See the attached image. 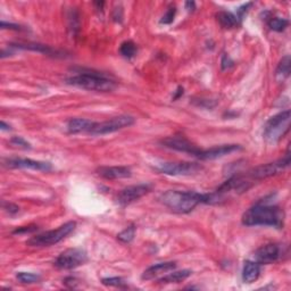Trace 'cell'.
Returning a JSON list of instances; mask_svg holds the SVG:
<instances>
[{"mask_svg":"<svg viewBox=\"0 0 291 291\" xmlns=\"http://www.w3.org/2000/svg\"><path fill=\"white\" fill-rule=\"evenodd\" d=\"M242 224L246 226H274L280 229L285 224V212L280 207L258 203L242 215Z\"/></svg>","mask_w":291,"mask_h":291,"instance_id":"1","label":"cell"},{"mask_svg":"<svg viewBox=\"0 0 291 291\" xmlns=\"http://www.w3.org/2000/svg\"><path fill=\"white\" fill-rule=\"evenodd\" d=\"M77 75L66 78V83L77 88L97 92H111L115 90L116 83L111 77L90 70H78Z\"/></svg>","mask_w":291,"mask_h":291,"instance_id":"2","label":"cell"},{"mask_svg":"<svg viewBox=\"0 0 291 291\" xmlns=\"http://www.w3.org/2000/svg\"><path fill=\"white\" fill-rule=\"evenodd\" d=\"M165 206L178 213H189L199 204L205 203V194L195 191L170 190L160 196Z\"/></svg>","mask_w":291,"mask_h":291,"instance_id":"3","label":"cell"},{"mask_svg":"<svg viewBox=\"0 0 291 291\" xmlns=\"http://www.w3.org/2000/svg\"><path fill=\"white\" fill-rule=\"evenodd\" d=\"M291 113L289 109L279 113L266 122L263 137L269 145H275L280 141L290 129Z\"/></svg>","mask_w":291,"mask_h":291,"instance_id":"4","label":"cell"},{"mask_svg":"<svg viewBox=\"0 0 291 291\" xmlns=\"http://www.w3.org/2000/svg\"><path fill=\"white\" fill-rule=\"evenodd\" d=\"M76 223L75 222H68L63 224L56 230H50L47 232H43L41 234L35 235L26 241V245L31 247H48L53 246L55 243H58L62 240H64L69 234L75 230Z\"/></svg>","mask_w":291,"mask_h":291,"instance_id":"5","label":"cell"},{"mask_svg":"<svg viewBox=\"0 0 291 291\" xmlns=\"http://www.w3.org/2000/svg\"><path fill=\"white\" fill-rule=\"evenodd\" d=\"M291 163V155H290V148H288L286 155L282 157L281 159L277 160L274 163H269L264 165H259L257 167H254L253 170L248 172L247 176L251 180H263L270 176L277 175L279 173L286 170L287 167H289Z\"/></svg>","mask_w":291,"mask_h":291,"instance_id":"6","label":"cell"},{"mask_svg":"<svg viewBox=\"0 0 291 291\" xmlns=\"http://www.w3.org/2000/svg\"><path fill=\"white\" fill-rule=\"evenodd\" d=\"M133 124H135V117L130 115H120L113 117L111 120L100 122V123L94 122L93 127L90 130L89 133L93 136H104L108 135V133L116 132L122 129L129 128Z\"/></svg>","mask_w":291,"mask_h":291,"instance_id":"7","label":"cell"},{"mask_svg":"<svg viewBox=\"0 0 291 291\" xmlns=\"http://www.w3.org/2000/svg\"><path fill=\"white\" fill-rule=\"evenodd\" d=\"M88 261V255L81 248L66 249L56 258L54 265L60 270H72L83 265Z\"/></svg>","mask_w":291,"mask_h":291,"instance_id":"8","label":"cell"},{"mask_svg":"<svg viewBox=\"0 0 291 291\" xmlns=\"http://www.w3.org/2000/svg\"><path fill=\"white\" fill-rule=\"evenodd\" d=\"M202 166L197 163H190V162H165L157 164L155 166V170L159 173L173 176H187V175H194L202 170Z\"/></svg>","mask_w":291,"mask_h":291,"instance_id":"9","label":"cell"},{"mask_svg":"<svg viewBox=\"0 0 291 291\" xmlns=\"http://www.w3.org/2000/svg\"><path fill=\"white\" fill-rule=\"evenodd\" d=\"M162 145L164 147L172 150H176L180 152H186V154H190L192 156L197 157L202 149H199L197 146L194 145L191 141H189L184 137L174 136V137H167L162 140Z\"/></svg>","mask_w":291,"mask_h":291,"instance_id":"10","label":"cell"},{"mask_svg":"<svg viewBox=\"0 0 291 291\" xmlns=\"http://www.w3.org/2000/svg\"><path fill=\"white\" fill-rule=\"evenodd\" d=\"M151 190L150 184H137L130 186L122 190L117 196V203L122 206H127L130 204L137 202L138 199L143 198L144 196L149 194Z\"/></svg>","mask_w":291,"mask_h":291,"instance_id":"11","label":"cell"},{"mask_svg":"<svg viewBox=\"0 0 291 291\" xmlns=\"http://www.w3.org/2000/svg\"><path fill=\"white\" fill-rule=\"evenodd\" d=\"M5 165L9 168H27V170L49 172L53 170L52 164L41 160H33L30 158H9L5 162Z\"/></svg>","mask_w":291,"mask_h":291,"instance_id":"12","label":"cell"},{"mask_svg":"<svg viewBox=\"0 0 291 291\" xmlns=\"http://www.w3.org/2000/svg\"><path fill=\"white\" fill-rule=\"evenodd\" d=\"M241 147L239 145H222V146H216V147H212L210 149H205V150H200L198 154V158L203 160H212V159H218L224 157L226 155L234 152L237 150H240Z\"/></svg>","mask_w":291,"mask_h":291,"instance_id":"13","label":"cell"},{"mask_svg":"<svg viewBox=\"0 0 291 291\" xmlns=\"http://www.w3.org/2000/svg\"><path fill=\"white\" fill-rule=\"evenodd\" d=\"M281 256L280 247L275 243H269V245L262 246L255 253V259L258 264H272L277 262Z\"/></svg>","mask_w":291,"mask_h":291,"instance_id":"14","label":"cell"},{"mask_svg":"<svg viewBox=\"0 0 291 291\" xmlns=\"http://www.w3.org/2000/svg\"><path fill=\"white\" fill-rule=\"evenodd\" d=\"M175 267H176V264L174 262L159 263V264L148 267V269L143 273V275H141V279L146 281H149V280H154V279H157V278H162L165 274L172 272Z\"/></svg>","mask_w":291,"mask_h":291,"instance_id":"15","label":"cell"},{"mask_svg":"<svg viewBox=\"0 0 291 291\" xmlns=\"http://www.w3.org/2000/svg\"><path fill=\"white\" fill-rule=\"evenodd\" d=\"M98 175L106 180H117L130 178L132 174L130 167L127 166H101L97 170Z\"/></svg>","mask_w":291,"mask_h":291,"instance_id":"16","label":"cell"},{"mask_svg":"<svg viewBox=\"0 0 291 291\" xmlns=\"http://www.w3.org/2000/svg\"><path fill=\"white\" fill-rule=\"evenodd\" d=\"M11 48H18L23 50H31V52H38L41 54H46L48 56H54V57H62L63 53L60 50L54 49L50 46L41 45V43H33V42H27V43H13L10 45Z\"/></svg>","mask_w":291,"mask_h":291,"instance_id":"17","label":"cell"},{"mask_svg":"<svg viewBox=\"0 0 291 291\" xmlns=\"http://www.w3.org/2000/svg\"><path fill=\"white\" fill-rule=\"evenodd\" d=\"M261 274V264L257 262L247 261L242 270V280L245 283H253L257 280Z\"/></svg>","mask_w":291,"mask_h":291,"instance_id":"18","label":"cell"},{"mask_svg":"<svg viewBox=\"0 0 291 291\" xmlns=\"http://www.w3.org/2000/svg\"><path fill=\"white\" fill-rule=\"evenodd\" d=\"M94 122L86 119H72L68 123V131L72 135L81 132H89L93 127Z\"/></svg>","mask_w":291,"mask_h":291,"instance_id":"19","label":"cell"},{"mask_svg":"<svg viewBox=\"0 0 291 291\" xmlns=\"http://www.w3.org/2000/svg\"><path fill=\"white\" fill-rule=\"evenodd\" d=\"M190 270H182V271H176V272L173 273H167L165 274L164 277L158 279L159 283H180L191 275Z\"/></svg>","mask_w":291,"mask_h":291,"instance_id":"20","label":"cell"},{"mask_svg":"<svg viewBox=\"0 0 291 291\" xmlns=\"http://www.w3.org/2000/svg\"><path fill=\"white\" fill-rule=\"evenodd\" d=\"M216 17H218V21L219 24L224 29H233V27L239 24V19L237 18L234 14L230 13V11L221 10L216 14Z\"/></svg>","mask_w":291,"mask_h":291,"instance_id":"21","label":"cell"},{"mask_svg":"<svg viewBox=\"0 0 291 291\" xmlns=\"http://www.w3.org/2000/svg\"><path fill=\"white\" fill-rule=\"evenodd\" d=\"M290 64H291V58L289 55H287L282 58L279 63L277 71H275V77L279 82H285L287 78L290 75Z\"/></svg>","mask_w":291,"mask_h":291,"instance_id":"22","label":"cell"},{"mask_svg":"<svg viewBox=\"0 0 291 291\" xmlns=\"http://www.w3.org/2000/svg\"><path fill=\"white\" fill-rule=\"evenodd\" d=\"M68 22H69V30L72 35H76L80 31V18H78V13L75 8H72L68 14Z\"/></svg>","mask_w":291,"mask_h":291,"instance_id":"23","label":"cell"},{"mask_svg":"<svg viewBox=\"0 0 291 291\" xmlns=\"http://www.w3.org/2000/svg\"><path fill=\"white\" fill-rule=\"evenodd\" d=\"M120 53L122 56H124L125 58L135 57V55L137 54L136 43L131 40L124 41L120 47Z\"/></svg>","mask_w":291,"mask_h":291,"instance_id":"24","label":"cell"},{"mask_svg":"<svg viewBox=\"0 0 291 291\" xmlns=\"http://www.w3.org/2000/svg\"><path fill=\"white\" fill-rule=\"evenodd\" d=\"M288 24H289L288 19L280 18V17L271 18L269 21V26L273 31H277V32H282V31H285L286 27L288 26Z\"/></svg>","mask_w":291,"mask_h":291,"instance_id":"25","label":"cell"},{"mask_svg":"<svg viewBox=\"0 0 291 291\" xmlns=\"http://www.w3.org/2000/svg\"><path fill=\"white\" fill-rule=\"evenodd\" d=\"M135 235H136V227L131 225L127 227V229H124L122 232H120V233L117 234V239H119L121 242L129 243L132 241L133 238H135Z\"/></svg>","mask_w":291,"mask_h":291,"instance_id":"26","label":"cell"},{"mask_svg":"<svg viewBox=\"0 0 291 291\" xmlns=\"http://www.w3.org/2000/svg\"><path fill=\"white\" fill-rule=\"evenodd\" d=\"M16 278L22 283H37L40 281V275L34 273H27V272H19L16 274Z\"/></svg>","mask_w":291,"mask_h":291,"instance_id":"27","label":"cell"},{"mask_svg":"<svg viewBox=\"0 0 291 291\" xmlns=\"http://www.w3.org/2000/svg\"><path fill=\"white\" fill-rule=\"evenodd\" d=\"M104 286L116 287V288H123L125 287V281L122 278H106L101 280Z\"/></svg>","mask_w":291,"mask_h":291,"instance_id":"28","label":"cell"},{"mask_svg":"<svg viewBox=\"0 0 291 291\" xmlns=\"http://www.w3.org/2000/svg\"><path fill=\"white\" fill-rule=\"evenodd\" d=\"M175 14H176L175 6H171L170 8L166 10V13L164 14L162 19H160V23H162V24H171V23L174 21Z\"/></svg>","mask_w":291,"mask_h":291,"instance_id":"29","label":"cell"},{"mask_svg":"<svg viewBox=\"0 0 291 291\" xmlns=\"http://www.w3.org/2000/svg\"><path fill=\"white\" fill-rule=\"evenodd\" d=\"M195 105L199 106V107H204V108H213L216 106V101H213L211 99H198L194 101Z\"/></svg>","mask_w":291,"mask_h":291,"instance_id":"30","label":"cell"},{"mask_svg":"<svg viewBox=\"0 0 291 291\" xmlns=\"http://www.w3.org/2000/svg\"><path fill=\"white\" fill-rule=\"evenodd\" d=\"M10 143L15 146H19V147H22L24 149H31V145L21 137H14L13 139L10 140Z\"/></svg>","mask_w":291,"mask_h":291,"instance_id":"31","label":"cell"},{"mask_svg":"<svg viewBox=\"0 0 291 291\" xmlns=\"http://www.w3.org/2000/svg\"><path fill=\"white\" fill-rule=\"evenodd\" d=\"M251 5H253V3H251V2L245 3V5H242V6L240 7V8L238 9V11H237V15H235V16H237V18L239 19V21H240V19H242L243 15L246 14V11L248 10V8H249V7H250Z\"/></svg>","mask_w":291,"mask_h":291,"instance_id":"32","label":"cell"},{"mask_svg":"<svg viewBox=\"0 0 291 291\" xmlns=\"http://www.w3.org/2000/svg\"><path fill=\"white\" fill-rule=\"evenodd\" d=\"M3 208H5V210L8 212L9 214H16V213H18V211H19L18 206L14 205V204H11V203L3 204Z\"/></svg>","mask_w":291,"mask_h":291,"instance_id":"33","label":"cell"},{"mask_svg":"<svg viewBox=\"0 0 291 291\" xmlns=\"http://www.w3.org/2000/svg\"><path fill=\"white\" fill-rule=\"evenodd\" d=\"M232 65H233V61H232L231 58L227 56V55H224L223 58H222V69L226 70V69L231 68Z\"/></svg>","mask_w":291,"mask_h":291,"instance_id":"34","label":"cell"},{"mask_svg":"<svg viewBox=\"0 0 291 291\" xmlns=\"http://www.w3.org/2000/svg\"><path fill=\"white\" fill-rule=\"evenodd\" d=\"M35 230H38L37 226H23V227H19V229H17V230H15L14 234L25 233V232H33Z\"/></svg>","mask_w":291,"mask_h":291,"instance_id":"35","label":"cell"},{"mask_svg":"<svg viewBox=\"0 0 291 291\" xmlns=\"http://www.w3.org/2000/svg\"><path fill=\"white\" fill-rule=\"evenodd\" d=\"M1 29H10V30H22L21 26L17 24H11V23H6V22H1Z\"/></svg>","mask_w":291,"mask_h":291,"instance_id":"36","label":"cell"},{"mask_svg":"<svg viewBox=\"0 0 291 291\" xmlns=\"http://www.w3.org/2000/svg\"><path fill=\"white\" fill-rule=\"evenodd\" d=\"M195 7H196V3L194 1H187L186 2V8L191 11V10H195Z\"/></svg>","mask_w":291,"mask_h":291,"instance_id":"37","label":"cell"},{"mask_svg":"<svg viewBox=\"0 0 291 291\" xmlns=\"http://www.w3.org/2000/svg\"><path fill=\"white\" fill-rule=\"evenodd\" d=\"M182 94H183V88L182 86H179L178 90H176V94L173 97V99H178L180 96H182Z\"/></svg>","mask_w":291,"mask_h":291,"instance_id":"38","label":"cell"},{"mask_svg":"<svg viewBox=\"0 0 291 291\" xmlns=\"http://www.w3.org/2000/svg\"><path fill=\"white\" fill-rule=\"evenodd\" d=\"M0 129H1L2 131H9V130H10V127H9V125H7V124L5 123V122L1 121V123H0Z\"/></svg>","mask_w":291,"mask_h":291,"instance_id":"39","label":"cell"}]
</instances>
